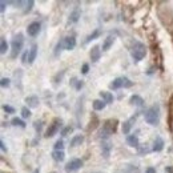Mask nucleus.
I'll use <instances>...</instances> for the list:
<instances>
[{"label":"nucleus","instance_id":"nucleus-21","mask_svg":"<svg viewBox=\"0 0 173 173\" xmlns=\"http://www.w3.org/2000/svg\"><path fill=\"white\" fill-rule=\"evenodd\" d=\"M105 105H107V103L104 101V100H95L93 101V109L95 111H103L104 108H105Z\"/></svg>","mask_w":173,"mask_h":173},{"label":"nucleus","instance_id":"nucleus-29","mask_svg":"<svg viewBox=\"0 0 173 173\" xmlns=\"http://www.w3.org/2000/svg\"><path fill=\"white\" fill-rule=\"evenodd\" d=\"M64 149V141L63 140H57L55 142V151H63Z\"/></svg>","mask_w":173,"mask_h":173},{"label":"nucleus","instance_id":"nucleus-14","mask_svg":"<svg viewBox=\"0 0 173 173\" xmlns=\"http://www.w3.org/2000/svg\"><path fill=\"white\" fill-rule=\"evenodd\" d=\"M111 149H112V145L108 141H103L101 142V152H103V156L105 157V159H108V157H109Z\"/></svg>","mask_w":173,"mask_h":173},{"label":"nucleus","instance_id":"nucleus-27","mask_svg":"<svg viewBox=\"0 0 173 173\" xmlns=\"http://www.w3.org/2000/svg\"><path fill=\"white\" fill-rule=\"evenodd\" d=\"M7 49H8V44H7V40L4 37H2V41H0V52L3 53H6L7 52Z\"/></svg>","mask_w":173,"mask_h":173},{"label":"nucleus","instance_id":"nucleus-19","mask_svg":"<svg viewBox=\"0 0 173 173\" xmlns=\"http://www.w3.org/2000/svg\"><path fill=\"white\" fill-rule=\"evenodd\" d=\"M83 141H84V136H83V135H76L75 137H72V140H71V147L81 145Z\"/></svg>","mask_w":173,"mask_h":173},{"label":"nucleus","instance_id":"nucleus-44","mask_svg":"<svg viewBox=\"0 0 173 173\" xmlns=\"http://www.w3.org/2000/svg\"><path fill=\"white\" fill-rule=\"evenodd\" d=\"M0 4H2V8H0V11L4 12V9H6V2H2Z\"/></svg>","mask_w":173,"mask_h":173},{"label":"nucleus","instance_id":"nucleus-40","mask_svg":"<svg viewBox=\"0 0 173 173\" xmlns=\"http://www.w3.org/2000/svg\"><path fill=\"white\" fill-rule=\"evenodd\" d=\"M28 53H29V51H26V52H24V55H23V60H22V61H23L24 64L28 61V60H27V59H28Z\"/></svg>","mask_w":173,"mask_h":173},{"label":"nucleus","instance_id":"nucleus-18","mask_svg":"<svg viewBox=\"0 0 173 173\" xmlns=\"http://www.w3.org/2000/svg\"><path fill=\"white\" fill-rule=\"evenodd\" d=\"M164 149V140L161 137H156L155 144H153V151L155 152H161Z\"/></svg>","mask_w":173,"mask_h":173},{"label":"nucleus","instance_id":"nucleus-37","mask_svg":"<svg viewBox=\"0 0 173 173\" xmlns=\"http://www.w3.org/2000/svg\"><path fill=\"white\" fill-rule=\"evenodd\" d=\"M88 71H89V65L85 63V64H83V68H81V73L83 75H87Z\"/></svg>","mask_w":173,"mask_h":173},{"label":"nucleus","instance_id":"nucleus-28","mask_svg":"<svg viewBox=\"0 0 173 173\" xmlns=\"http://www.w3.org/2000/svg\"><path fill=\"white\" fill-rule=\"evenodd\" d=\"M33 127H35V129H36L37 133H40V132H41V128H43V121H41V120H40V121H39V120L35 121V123H33Z\"/></svg>","mask_w":173,"mask_h":173},{"label":"nucleus","instance_id":"nucleus-22","mask_svg":"<svg viewBox=\"0 0 173 173\" xmlns=\"http://www.w3.org/2000/svg\"><path fill=\"white\" fill-rule=\"evenodd\" d=\"M100 97H101V100H104L107 104L113 103V96L111 92H100Z\"/></svg>","mask_w":173,"mask_h":173},{"label":"nucleus","instance_id":"nucleus-25","mask_svg":"<svg viewBox=\"0 0 173 173\" xmlns=\"http://www.w3.org/2000/svg\"><path fill=\"white\" fill-rule=\"evenodd\" d=\"M124 173H140V168L136 165H127Z\"/></svg>","mask_w":173,"mask_h":173},{"label":"nucleus","instance_id":"nucleus-42","mask_svg":"<svg viewBox=\"0 0 173 173\" xmlns=\"http://www.w3.org/2000/svg\"><path fill=\"white\" fill-rule=\"evenodd\" d=\"M0 148H2L3 152H7V148H6V144H4V141H0Z\"/></svg>","mask_w":173,"mask_h":173},{"label":"nucleus","instance_id":"nucleus-43","mask_svg":"<svg viewBox=\"0 0 173 173\" xmlns=\"http://www.w3.org/2000/svg\"><path fill=\"white\" fill-rule=\"evenodd\" d=\"M145 173H156V169H155V168H152V166H149V168H148V169L145 171Z\"/></svg>","mask_w":173,"mask_h":173},{"label":"nucleus","instance_id":"nucleus-17","mask_svg":"<svg viewBox=\"0 0 173 173\" xmlns=\"http://www.w3.org/2000/svg\"><path fill=\"white\" fill-rule=\"evenodd\" d=\"M113 43H115V36L109 35V36H108L103 43V51H108V49L113 46Z\"/></svg>","mask_w":173,"mask_h":173},{"label":"nucleus","instance_id":"nucleus-31","mask_svg":"<svg viewBox=\"0 0 173 173\" xmlns=\"http://www.w3.org/2000/svg\"><path fill=\"white\" fill-rule=\"evenodd\" d=\"M22 116L24 117V118H28L29 116H31V112H29V109L27 107H23L22 108Z\"/></svg>","mask_w":173,"mask_h":173},{"label":"nucleus","instance_id":"nucleus-8","mask_svg":"<svg viewBox=\"0 0 173 173\" xmlns=\"http://www.w3.org/2000/svg\"><path fill=\"white\" fill-rule=\"evenodd\" d=\"M76 47V37L73 36H67L64 39V48L67 49V51H72L73 48Z\"/></svg>","mask_w":173,"mask_h":173},{"label":"nucleus","instance_id":"nucleus-3","mask_svg":"<svg viewBox=\"0 0 173 173\" xmlns=\"http://www.w3.org/2000/svg\"><path fill=\"white\" fill-rule=\"evenodd\" d=\"M131 55L135 61H141L147 55V48L140 41H133L132 48H131Z\"/></svg>","mask_w":173,"mask_h":173},{"label":"nucleus","instance_id":"nucleus-20","mask_svg":"<svg viewBox=\"0 0 173 173\" xmlns=\"http://www.w3.org/2000/svg\"><path fill=\"white\" fill-rule=\"evenodd\" d=\"M127 142H128V145L129 147H138V137L136 135H131V136H128L127 137Z\"/></svg>","mask_w":173,"mask_h":173},{"label":"nucleus","instance_id":"nucleus-47","mask_svg":"<svg viewBox=\"0 0 173 173\" xmlns=\"http://www.w3.org/2000/svg\"><path fill=\"white\" fill-rule=\"evenodd\" d=\"M95 173H99V172H95Z\"/></svg>","mask_w":173,"mask_h":173},{"label":"nucleus","instance_id":"nucleus-7","mask_svg":"<svg viewBox=\"0 0 173 173\" xmlns=\"http://www.w3.org/2000/svg\"><path fill=\"white\" fill-rule=\"evenodd\" d=\"M81 166H83V160H80V159H73V160H71L65 165V171L67 172H75L77 169H80Z\"/></svg>","mask_w":173,"mask_h":173},{"label":"nucleus","instance_id":"nucleus-5","mask_svg":"<svg viewBox=\"0 0 173 173\" xmlns=\"http://www.w3.org/2000/svg\"><path fill=\"white\" fill-rule=\"evenodd\" d=\"M60 127H61V120L60 118H55L51 124H49V127H48V129H47V132H46V137L47 138H49V137H53L57 133V131L60 129Z\"/></svg>","mask_w":173,"mask_h":173},{"label":"nucleus","instance_id":"nucleus-16","mask_svg":"<svg viewBox=\"0 0 173 173\" xmlns=\"http://www.w3.org/2000/svg\"><path fill=\"white\" fill-rule=\"evenodd\" d=\"M136 120V117H132V118H129V120H127L124 124H123V133H124V135H128V133L131 132V129H132V123Z\"/></svg>","mask_w":173,"mask_h":173},{"label":"nucleus","instance_id":"nucleus-9","mask_svg":"<svg viewBox=\"0 0 173 173\" xmlns=\"http://www.w3.org/2000/svg\"><path fill=\"white\" fill-rule=\"evenodd\" d=\"M80 16H81V9L79 8V7H76V8L71 12V15H69L68 23H69V24H75V23H77L79 19H80Z\"/></svg>","mask_w":173,"mask_h":173},{"label":"nucleus","instance_id":"nucleus-10","mask_svg":"<svg viewBox=\"0 0 173 173\" xmlns=\"http://www.w3.org/2000/svg\"><path fill=\"white\" fill-rule=\"evenodd\" d=\"M123 87H124V76H123V77H116L115 80L109 84V88L113 89V91L120 89V88H123Z\"/></svg>","mask_w":173,"mask_h":173},{"label":"nucleus","instance_id":"nucleus-11","mask_svg":"<svg viewBox=\"0 0 173 173\" xmlns=\"http://www.w3.org/2000/svg\"><path fill=\"white\" fill-rule=\"evenodd\" d=\"M89 56H91V60L93 63H96L100 60V56H101V52H100V47L99 46H95L92 49H91V52H89Z\"/></svg>","mask_w":173,"mask_h":173},{"label":"nucleus","instance_id":"nucleus-13","mask_svg":"<svg viewBox=\"0 0 173 173\" xmlns=\"http://www.w3.org/2000/svg\"><path fill=\"white\" fill-rule=\"evenodd\" d=\"M37 56V46L36 44H32L31 49H29V53H28V63L32 64L35 61V59Z\"/></svg>","mask_w":173,"mask_h":173},{"label":"nucleus","instance_id":"nucleus-38","mask_svg":"<svg viewBox=\"0 0 173 173\" xmlns=\"http://www.w3.org/2000/svg\"><path fill=\"white\" fill-rule=\"evenodd\" d=\"M3 109L6 111L7 113H15V109H13V108H12L11 105H4V107H3Z\"/></svg>","mask_w":173,"mask_h":173},{"label":"nucleus","instance_id":"nucleus-35","mask_svg":"<svg viewBox=\"0 0 173 173\" xmlns=\"http://www.w3.org/2000/svg\"><path fill=\"white\" fill-rule=\"evenodd\" d=\"M63 75H64V71H61V72H59L57 75L55 76V79H53V81H55V85L59 83V80H61V77H63Z\"/></svg>","mask_w":173,"mask_h":173},{"label":"nucleus","instance_id":"nucleus-39","mask_svg":"<svg viewBox=\"0 0 173 173\" xmlns=\"http://www.w3.org/2000/svg\"><path fill=\"white\" fill-rule=\"evenodd\" d=\"M96 123H97V118L96 117H93V121L91 120V125H89V129H91V128H92V129H95V128H96Z\"/></svg>","mask_w":173,"mask_h":173},{"label":"nucleus","instance_id":"nucleus-6","mask_svg":"<svg viewBox=\"0 0 173 173\" xmlns=\"http://www.w3.org/2000/svg\"><path fill=\"white\" fill-rule=\"evenodd\" d=\"M40 28H41L40 23H39V22H32L27 28V33L31 37H35V36H37V35H39V32H40Z\"/></svg>","mask_w":173,"mask_h":173},{"label":"nucleus","instance_id":"nucleus-15","mask_svg":"<svg viewBox=\"0 0 173 173\" xmlns=\"http://www.w3.org/2000/svg\"><path fill=\"white\" fill-rule=\"evenodd\" d=\"M129 103L132 104V105H136V107H142V105H144V99H142L141 96H138V95H133V96L131 97Z\"/></svg>","mask_w":173,"mask_h":173},{"label":"nucleus","instance_id":"nucleus-36","mask_svg":"<svg viewBox=\"0 0 173 173\" xmlns=\"http://www.w3.org/2000/svg\"><path fill=\"white\" fill-rule=\"evenodd\" d=\"M32 7H33V2H32V0H29V2L27 3V8L24 9V13H28L32 9Z\"/></svg>","mask_w":173,"mask_h":173},{"label":"nucleus","instance_id":"nucleus-12","mask_svg":"<svg viewBox=\"0 0 173 173\" xmlns=\"http://www.w3.org/2000/svg\"><path fill=\"white\" fill-rule=\"evenodd\" d=\"M26 103L29 108H36L39 105V97L35 96V95L28 96V97H26Z\"/></svg>","mask_w":173,"mask_h":173},{"label":"nucleus","instance_id":"nucleus-30","mask_svg":"<svg viewBox=\"0 0 173 173\" xmlns=\"http://www.w3.org/2000/svg\"><path fill=\"white\" fill-rule=\"evenodd\" d=\"M63 47H64V39L57 43V46H56V48H55V55H56V56L59 55V52L61 51V48H63Z\"/></svg>","mask_w":173,"mask_h":173},{"label":"nucleus","instance_id":"nucleus-33","mask_svg":"<svg viewBox=\"0 0 173 173\" xmlns=\"http://www.w3.org/2000/svg\"><path fill=\"white\" fill-rule=\"evenodd\" d=\"M69 132H72V127L71 125H68L65 128H63V131H61V136H67Z\"/></svg>","mask_w":173,"mask_h":173},{"label":"nucleus","instance_id":"nucleus-32","mask_svg":"<svg viewBox=\"0 0 173 173\" xmlns=\"http://www.w3.org/2000/svg\"><path fill=\"white\" fill-rule=\"evenodd\" d=\"M0 85H2L3 88L9 87V79H7V77H3V79H2V81H0Z\"/></svg>","mask_w":173,"mask_h":173},{"label":"nucleus","instance_id":"nucleus-4","mask_svg":"<svg viewBox=\"0 0 173 173\" xmlns=\"http://www.w3.org/2000/svg\"><path fill=\"white\" fill-rule=\"evenodd\" d=\"M23 44H24V36L23 33L19 32L17 35H15L11 43V59H16L19 56V53L23 49Z\"/></svg>","mask_w":173,"mask_h":173},{"label":"nucleus","instance_id":"nucleus-26","mask_svg":"<svg viewBox=\"0 0 173 173\" xmlns=\"http://www.w3.org/2000/svg\"><path fill=\"white\" fill-rule=\"evenodd\" d=\"M100 36V31H99V29H95V31H93L89 36L87 37V40H85V43H89V41H92V40H95L96 37H99Z\"/></svg>","mask_w":173,"mask_h":173},{"label":"nucleus","instance_id":"nucleus-46","mask_svg":"<svg viewBox=\"0 0 173 173\" xmlns=\"http://www.w3.org/2000/svg\"><path fill=\"white\" fill-rule=\"evenodd\" d=\"M51 173H56V172H51Z\"/></svg>","mask_w":173,"mask_h":173},{"label":"nucleus","instance_id":"nucleus-41","mask_svg":"<svg viewBox=\"0 0 173 173\" xmlns=\"http://www.w3.org/2000/svg\"><path fill=\"white\" fill-rule=\"evenodd\" d=\"M83 87H84V83H83V80H81V81H77V84H76V89H77V91H80Z\"/></svg>","mask_w":173,"mask_h":173},{"label":"nucleus","instance_id":"nucleus-23","mask_svg":"<svg viewBox=\"0 0 173 173\" xmlns=\"http://www.w3.org/2000/svg\"><path fill=\"white\" fill-rule=\"evenodd\" d=\"M52 159L55 161H63L64 160V151H53Z\"/></svg>","mask_w":173,"mask_h":173},{"label":"nucleus","instance_id":"nucleus-1","mask_svg":"<svg viewBox=\"0 0 173 173\" xmlns=\"http://www.w3.org/2000/svg\"><path fill=\"white\" fill-rule=\"evenodd\" d=\"M117 124H118V121L116 120V118H109V120L104 121L101 131H100V133H99V136H100V138L103 141H105L107 138H109L113 133L116 132Z\"/></svg>","mask_w":173,"mask_h":173},{"label":"nucleus","instance_id":"nucleus-45","mask_svg":"<svg viewBox=\"0 0 173 173\" xmlns=\"http://www.w3.org/2000/svg\"><path fill=\"white\" fill-rule=\"evenodd\" d=\"M33 173H39V169H35V171H33Z\"/></svg>","mask_w":173,"mask_h":173},{"label":"nucleus","instance_id":"nucleus-2","mask_svg":"<svg viewBox=\"0 0 173 173\" xmlns=\"http://www.w3.org/2000/svg\"><path fill=\"white\" fill-rule=\"evenodd\" d=\"M160 120V105L155 104V105L149 107L145 112V121L149 125H157Z\"/></svg>","mask_w":173,"mask_h":173},{"label":"nucleus","instance_id":"nucleus-34","mask_svg":"<svg viewBox=\"0 0 173 173\" xmlns=\"http://www.w3.org/2000/svg\"><path fill=\"white\" fill-rule=\"evenodd\" d=\"M132 85H133V83H132L128 77H125V76H124V88H131Z\"/></svg>","mask_w":173,"mask_h":173},{"label":"nucleus","instance_id":"nucleus-24","mask_svg":"<svg viewBox=\"0 0 173 173\" xmlns=\"http://www.w3.org/2000/svg\"><path fill=\"white\" fill-rule=\"evenodd\" d=\"M11 123H12V125H15V127H20V128H26V123H24L22 118H19V117H13L12 120H11Z\"/></svg>","mask_w":173,"mask_h":173}]
</instances>
